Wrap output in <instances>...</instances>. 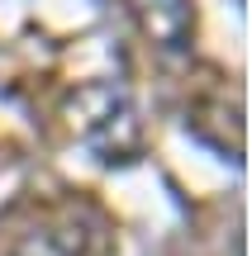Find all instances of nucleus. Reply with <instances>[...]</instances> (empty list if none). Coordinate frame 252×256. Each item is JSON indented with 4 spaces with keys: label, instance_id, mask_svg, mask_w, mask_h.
<instances>
[{
    "label": "nucleus",
    "instance_id": "nucleus-1",
    "mask_svg": "<svg viewBox=\"0 0 252 256\" xmlns=\"http://www.w3.org/2000/svg\"><path fill=\"white\" fill-rule=\"evenodd\" d=\"M138 28L162 48V52H186L195 38V10L190 0H124Z\"/></svg>",
    "mask_w": 252,
    "mask_h": 256
}]
</instances>
